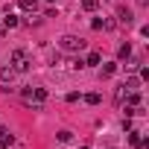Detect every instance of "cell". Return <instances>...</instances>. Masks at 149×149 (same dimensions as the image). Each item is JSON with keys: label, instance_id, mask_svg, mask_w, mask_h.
Masks as SVG:
<instances>
[{"label": "cell", "instance_id": "6da1fadb", "mask_svg": "<svg viewBox=\"0 0 149 149\" xmlns=\"http://www.w3.org/2000/svg\"><path fill=\"white\" fill-rule=\"evenodd\" d=\"M58 50L61 53H79V50H85V38H79V35H61Z\"/></svg>", "mask_w": 149, "mask_h": 149}, {"label": "cell", "instance_id": "7a4b0ae2", "mask_svg": "<svg viewBox=\"0 0 149 149\" xmlns=\"http://www.w3.org/2000/svg\"><path fill=\"white\" fill-rule=\"evenodd\" d=\"M9 64H12V67H15L18 73H26L32 61H29V56H26V50H15V53H12V58H9Z\"/></svg>", "mask_w": 149, "mask_h": 149}, {"label": "cell", "instance_id": "3957f363", "mask_svg": "<svg viewBox=\"0 0 149 149\" xmlns=\"http://www.w3.org/2000/svg\"><path fill=\"white\" fill-rule=\"evenodd\" d=\"M24 100L32 102V105H44L47 102V88H32V91H24Z\"/></svg>", "mask_w": 149, "mask_h": 149}, {"label": "cell", "instance_id": "277c9868", "mask_svg": "<svg viewBox=\"0 0 149 149\" xmlns=\"http://www.w3.org/2000/svg\"><path fill=\"white\" fill-rule=\"evenodd\" d=\"M117 24H120V26H132V24H134V15H132V9L120 6V9H117Z\"/></svg>", "mask_w": 149, "mask_h": 149}, {"label": "cell", "instance_id": "5b68a950", "mask_svg": "<svg viewBox=\"0 0 149 149\" xmlns=\"http://www.w3.org/2000/svg\"><path fill=\"white\" fill-rule=\"evenodd\" d=\"M18 76V70L12 67V64H6V67H0V79H3L6 85H12V79Z\"/></svg>", "mask_w": 149, "mask_h": 149}, {"label": "cell", "instance_id": "8992f818", "mask_svg": "<svg viewBox=\"0 0 149 149\" xmlns=\"http://www.w3.org/2000/svg\"><path fill=\"white\" fill-rule=\"evenodd\" d=\"M123 97H126L129 108H137V105H140V94H137V91H123Z\"/></svg>", "mask_w": 149, "mask_h": 149}, {"label": "cell", "instance_id": "52a82bcc", "mask_svg": "<svg viewBox=\"0 0 149 149\" xmlns=\"http://www.w3.org/2000/svg\"><path fill=\"white\" fill-rule=\"evenodd\" d=\"M18 6H21L24 12H35V9H38V3H35V0H18Z\"/></svg>", "mask_w": 149, "mask_h": 149}, {"label": "cell", "instance_id": "ba28073f", "mask_svg": "<svg viewBox=\"0 0 149 149\" xmlns=\"http://www.w3.org/2000/svg\"><path fill=\"white\" fill-rule=\"evenodd\" d=\"M15 26H18V18H15V15L9 12V15L3 18V29H15Z\"/></svg>", "mask_w": 149, "mask_h": 149}, {"label": "cell", "instance_id": "9c48e42d", "mask_svg": "<svg viewBox=\"0 0 149 149\" xmlns=\"http://www.w3.org/2000/svg\"><path fill=\"white\" fill-rule=\"evenodd\" d=\"M137 85H140V79H137V76H129L126 85H123V91H137Z\"/></svg>", "mask_w": 149, "mask_h": 149}, {"label": "cell", "instance_id": "30bf717a", "mask_svg": "<svg viewBox=\"0 0 149 149\" xmlns=\"http://www.w3.org/2000/svg\"><path fill=\"white\" fill-rule=\"evenodd\" d=\"M85 102H88V105H100V102H102V97L94 91V94H85Z\"/></svg>", "mask_w": 149, "mask_h": 149}, {"label": "cell", "instance_id": "8fae6325", "mask_svg": "<svg viewBox=\"0 0 149 149\" xmlns=\"http://www.w3.org/2000/svg\"><path fill=\"white\" fill-rule=\"evenodd\" d=\"M100 73H102V79H108V76H114V73H117V64H105Z\"/></svg>", "mask_w": 149, "mask_h": 149}, {"label": "cell", "instance_id": "7c38bea8", "mask_svg": "<svg viewBox=\"0 0 149 149\" xmlns=\"http://www.w3.org/2000/svg\"><path fill=\"white\" fill-rule=\"evenodd\" d=\"M100 61H102V56H100V53H88V58H85V67H88V64H100Z\"/></svg>", "mask_w": 149, "mask_h": 149}, {"label": "cell", "instance_id": "4fadbf2b", "mask_svg": "<svg viewBox=\"0 0 149 149\" xmlns=\"http://www.w3.org/2000/svg\"><path fill=\"white\" fill-rule=\"evenodd\" d=\"M97 6H100V0H82V9L85 12H94Z\"/></svg>", "mask_w": 149, "mask_h": 149}, {"label": "cell", "instance_id": "5bb4252c", "mask_svg": "<svg viewBox=\"0 0 149 149\" xmlns=\"http://www.w3.org/2000/svg\"><path fill=\"white\" fill-rule=\"evenodd\" d=\"M129 143H132V146H143V137H140L137 132H132V134H129Z\"/></svg>", "mask_w": 149, "mask_h": 149}, {"label": "cell", "instance_id": "9a60e30c", "mask_svg": "<svg viewBox=\"0 0 149 149\" xmlns=\"http://www.w3.org/2000/svg\"><path fill=\"white\" fill-rule=\"evenodd\" d=\"M117 56H120V58H129V56H132V47H129V44H123V47H120V53H117Z\"/></svg>", "mask_w": 149, "mask_h": 149}, {"label": "cell", "instance_id": "2e32d148", "mask_svg": "<svg viewBox=\"0 0 149 149\" xmlns=\"http://www.w3.org/2000/svg\"><path fill=\"white\" fill-rule=\"evenodd\" d=\"M56 137H58V140H61V143H67V140H70V137H73V134H70V132H58V134H56Z\"/></svg>", "mask_w": 149, "mask_h": 149}, {"label": "cell", "instance_id": "e0dca14e", "mask_svg": "<svg viewBox=\"0 0 149 149\" xmlns=\"http://www.w3.org/2000/svg\"><path fill=\"white\" fill-rule=\"evenodd\" d=\"M134 3H137V6H146V3H149V0H134Z\"/></svg>", "mask_w": 149, "mask_h": 149}, {"label": "cell", "instance_id": "ac0fdd59", "mask_svg": "<svg viewBox=\"0 0 149 149\" xmlns=\"http://www.w3.org/2000/svg\"><path fill=\"white\" fill-rule=\"evenodd\" d=\"M0 38H3V29H0Z\"/></svg>", "mask_w": 149, "mask_h": 149}, {"label": "cell", "instance_id": "d6986e66", "mask_svg": "<svg viewBox=\"0 0 149 149\" xmlns=\"http://www.w3.org/2000/svg\"><path fill=\"white\" fill-rule=\"evenodd\" d=\"M47 3H53V0H47Z\"/></svg>", "mask_w": 149, "mask_h": 149}, {"label": "cell", "instance_id": "ffe728a7", "mask_svg": "<svg viewBox=\"0 0 149 149\" xmlns=\"http://www.w3.org/2000/svg\"><path fill=\"white\" fill-rule=\"evenodd\" d=\"M82 149H88V146H82Z\"/></svg>", "mask_w": 149, "mask_h": 149}]
</instances>
